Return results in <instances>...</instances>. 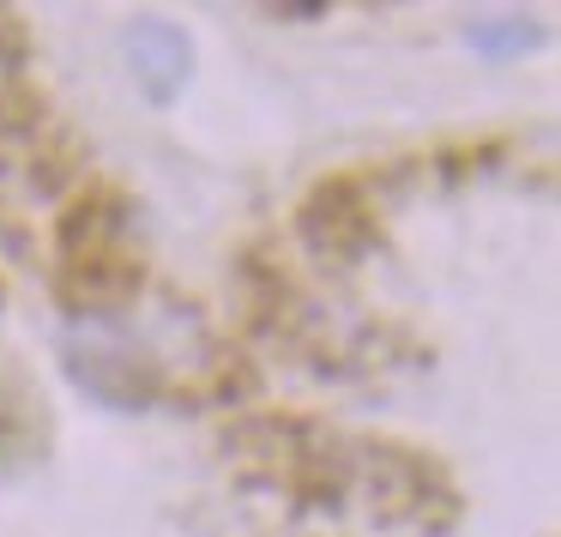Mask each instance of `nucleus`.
<instances>
[{"label":"nucleus","instance_id":"nucleus-4","mask_svg":"<svg viewBox=\"0 0 561 537\" xmlns=\"http://www.w3.org/2000/svg\"><path fill=\"white\" fill-rule=\"evenodd\" d=\"M19 55H25V37H19V19L0 13V85L19 73Z\"/></svg>","mask_w":561,"mask_h":537},{"label":"nucleus","instance_id":"nucleus-2","mask_svg":"<svg viewBox=\"0 0 561 537\" xmlns=\"http://www.w3.org/2000/svg\"><path fill=\"white\" fill-rule=\"evenodd\" d=\"M127 67H134V85L158 110H170L187 91V79H194V43L170 19H134L127 25Z\"/></svg>","mask_w":561,"mask_h":537},{"label":"nucleus","instance_id":"nucleus-5","mask_svg":"<svg viewBox=\"0 0 561 537\" xmlns=\"http://www.w3.org/2000/svg\"><path fill=\"white\" fill-rule=\"evenodd\" d=\"M327 7H278V19H320Z\"/></svg>","mask_w":561,"mask_h":537},{"label":"nucleus","instance_id":"nucleus-3","mask_svg":"<svg viewBox=\"0 0 561 537\" xmlns=\"http://www.w3.org/2000/svg\"><path fill=\"white\" fill-rule=\"evenodd\" d=\"M537 37H543V31L519 13H489V19H477V25H465V43H471L483 61H513V55H525Z\"/></svg>","mask_w":561,"mask_h":537},{"label":"nucleus","instance_id":"nucleus-1","mask_svg":"<svg viewBox=\"0 0 561 537\" xmlns=\"http://www.w3.org/2000/svg\"><path fill=\"white\" fill-rule=\"evenodd\" d=\"M187 339H194L187 315L139 320L127 308H103V315H85L67 327L61 363L73 375V387L103 399L110 411H146V404L163 399L175 344H187Z\"/></svg>","mask_w":561,"mask_h":537}]
</instances>
